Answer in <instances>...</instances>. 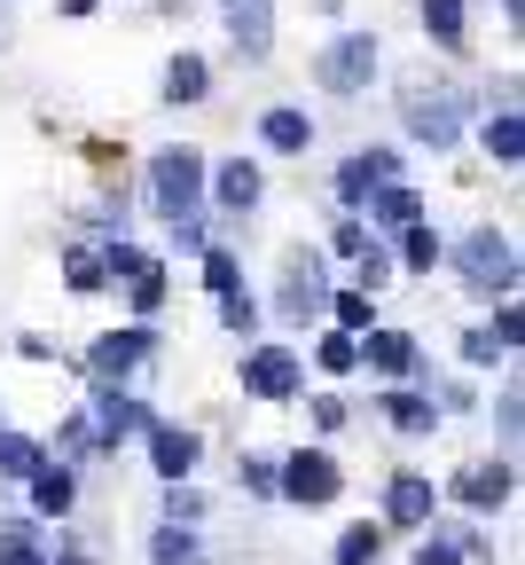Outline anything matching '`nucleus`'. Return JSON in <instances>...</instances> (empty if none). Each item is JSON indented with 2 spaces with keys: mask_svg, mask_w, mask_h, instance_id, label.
<instances>
[{
  "mask_svg": "<svg viewBox=\"0 0 525 565\" xmlns=\"http://www.w3.org/2000/svg\"><path fill=\"white\" fill-rule=\"evenodd\" d=\"M149 204H158L165 221H189V212L204 204V158H196V150L149 158Z\"/></svg>",
  "mask_w": 525,
  "mask_h": 565,
  "instance_id": "obj_1",
  "label": "nucleus"
},
{
  "mask_svg": "<svg viewBox=\"0 0 525 565\" xmlns=\"http://www.w3.org/2000/svg\"><path fill=\"white\" fill-rule=\"evenodd\" d=\"M400 118H408V134L424 141V150H447V141L463 134V95L456 87H408L400 95Z\"/></svg>",
  "mask_w": 525,
  "mask_h": 565,
  "instance_id": "obj_2",
  "label": "nucleus"
},
{
  "mask_svg": "<svg viewBox=\"0 0 525 565\" xmlns=\"http://www.w3.org/2000/svg\"><path fill=\"white\" fill-rule=\"evenodd\" d=\"M338 487H345V471L322 448H298V456L275 463V494H282V503H330Z\"/></svg>",
  "mask_w": 525,
  "mask_h": 565,
  "instance_id": "obj_3",
  "label": "nucleus"
},
{
  "mask_svg": "<svg viewBox=\"0 0 525 565\" xmlns=\"http://www.w3.org/2000/svg\"><path fill=\"white\" fill-rule=\"evenodd\" d=\"M463 275L479 282V291H510V282H517V244L510 236H494V228H479V236H463Z\"/></svg>",
  "mask_w": 525,
  "mask_h": 565,
  "instance_id": "obj_4",
  "label": "nucleus"
},
{
  "mask_svg": "<svg viewBox=\"0 0 525 565\" xmlns=\"http://www.w3.org/2000/svg\"><path fill=\"white\" fill-rule=\"evenodd\" d=\"M298 385H307V370H298V353H282V345H259L244 362V393L251 401H290Z\"/></svg>",
  "mask_w": 525,
  "mask_h": 565,
  "instance_id": "obj_5",
  "label": "nucleus"
},
{
  "mask_svg": "<svg viewBox=\"0 0 525 565\" xmlns=\"http://www.w3.org/2000/svg\"><path fill=\"white\" fill-rule=\"evenodd\" d=\"M322 87H338V95H353V87H368V79H377V40H368V32H353V40H338L322 63Z\"/></svg>",
  "mask_w": 525,
  "mask_h": 565,
  "instance_id": "obj_6",
  "label": "nucleus"
},
{
  "mask_svg": "<svg viewBox=\"0 0 525 565\" xmlns=\"http://www.w3.org/2000/svg\"><path fill=\"white\" fill-rule=\"evenodd\" d=\"M385 519H393V526H431V519H439V487H431L424 471H393V479H385Z\"/></svg>",
  "mask_w": 525,
  "mask_h": 565,
  "instance_id": "obj_7",
  "label": "nucleus"
},
{
  "mask_svg": "<svg viewBox=\"0 0 525 565\" xmlns=\"http://www.w3.org/2000/svg\"><path fill=\"white\" fill-rule=\"evenodd\" d=\"M87 424H95V448H118L126 433H149V408H141V401H126L118 385H103V393H95V408H87Z\"/></svg>",
  "mask_w": 525,
  "mask_h": 565,
  "instance_id": "obj_8",
  "label": "nucleus"
},
{
  "mask_svg": "<svg viewBox=\"0 0 525 565\" xmlns=\"http://www.w3.org/2000/svg\"><path fill=\"white\" fill-rule=\"evenodd\" d=\"M196 456H204V440L196 433H181V424H149V463H158V479L173 487V479H189L196 471Z\"/></svg>",
  "mask_w": 525,
  "mask_h": 565,
  "instance_id": "obj_9",
  "label": "nucleus"
},
{
  "mask_svg": "<svg viewBox=\"0 0 525 565\" xmlns=\"http://www.w3.org/2000/svg\"><path fill=\"white\" fill-rule=\"evenodd\" d=\"M517 494V471L510 463H471L463 479H456V503H471V511H502Z\"/></svg>",
  "mask_w": 525,
  "mask_h": 565,
  "instance_id": "obj_10",
  "label": "nucleus"
},
{
  "mask_svg": "<svg viewBox=\"0 0 525 565\" xmlns=\"http://www.w3.org/2000/svg\"><path fill=\"white\" fill-rule=\"evenodd\" d=\"M228 32H236L244 55H267V40H275V0H228Z\"/></svg>",
  "mask_w": 525,
  "mask_h": 565,
  "instance_id": "obj_11",
  "label": "nucleus"
},
{
  "mask_svg": "<svg viewBox=\"0 0 525 565\" xmlns=\"http://www.w3.org/2000/svg\"><path fill=\"white\" fill-rule=\"evenodd\" d=\"M361 353H368V370H385V377L416 370V338L408 330H361Z\"/></svg>",
  "mask_w": 525,
  "mask_h": 565,
  "instance_id": "obj_12",
  "label": "nucleus"
},
{
  "mask_svg": "<svg viewBox=\"0 0 525 565\" xmlns=\"http://www.w3.org/2000/svg\"><path fill=\"white\" fill-rule=\"evenodd\" d=\"M141 353H149V330H110V338H95V377H126Z\"/></svg>",
  "mask_w": 525,
  "mask_h": 565,
  "instance_id": "obj_13",
  "label": "nucleus"
},
{
  "mask_svg": "<svg viewBox=\"0 0 525 565\" xmlns=\"http://www.w3.org/2000/svg\"><path fill=\"white\" fill-rule=\"evenodd\" d=\"M24 487H32V503H40V511H47V519H63V511H71V503H79V479H71V471H63V463H40V471H32V479H24Z\"/></svg>",
  "mask_w": 525,
  "mask_h": 565,
  "instance_id": "obj_14",
  "label": "nucleus"
},
{
  "mask_svg": "<svg viewBox=\"0 0 525 565\" xmlns=\"http://www.w3.org/2000/svg\"><path fill=\"white\" fill-rule=\"evenodd\" d=\"M282 307H290V315H314V307H330V291H322L314 259H290V275H282Z\"/></svg>",
  "mask_w": 525,
  "mask_h": 565,
  "instance_id": "obj_15",
  "label": "nucleus"
},
{
  "mask_svg": "<svg viewBox=\"0 0 525 565\" xmlns=\"http://www.w3.org/2000/svg\"><path fill=\"white\" fill-rule=\"evenodd\" d=\"M259 141H267V150H307V141H314V118H307V110H267V118H259Z\"/></svg>",
  "mask_w": 525,
  "mask_h": 565,
  "instance_id": "obj_16",
  "label": "nucleus"
},
{
  "mask_svg": "<svg viewBox=\"0 0 525 565\" xmlns=\"http://www.w3.org/2000/svg\"><path fill=\"white\" fill-rule=\"evenodd\" d=\"M393 173H400V166H393V150H368V158H353V166L338 173V189H345V196H368V189H385Z\"/></svg>",
  "mask_w": 525,
  "mask_h": 565,
  "instance_id": "obj_17",
  "label": "nucleus"
},
{
  "mask_svg": "<svg viewBox=\"0 0 525 565\" xmlns=\"http://www.w3.org/2000/svg\"><path fill=\"white\" fill-rule=\"evenodd\" d=\"M212 189H219V204H228V212H251L267 181H259V166H244V158H236V166H219V181H212Z\"/></svg>",
  "mask_w": 525,
  "mask_h": 565,
  "instance_id": "obj_18",
  "label": "nucleus"
},
{
  "mask_svg": "<svg viewBox=\"0 0 525 565\" xmlns=\"http://www.w3.org/2000/svg\"><path fill=\"white\" fill-rule=\"evenodd\" d=\"M510 345H517V315L502 307L486 330H471V338H463V362H494V353H510Z\"/></svg>",
  "mask_w": 525,
  "mask_h": 565,
  "instance_id": "obj_19",
  "label": "nucleus"
},
{
  "mask_svg": "<svg viewBox=\"0 0 525 565\" xmlns=\"http://www.w3.org/2000/svg\"><path fill=\"white\" fill-rule=\"evenodd\" d=\"M368 196H377V221H385V228H408V221H424V196H416V189H400V181L368 189Z\"/></svg>",
  "mask_w": 525,
  "mask_h": 565,
  "instance_id": "obj_20",
  "label": "nucleus"
},
{
  "mask_svg": "<svg viewBox=\"0 0 525 565\" xmlns=\"http://www.w3.org/2000/svg\"><path fill=\"white\" fill-rule=\"evenodd\" d=\"M204 87H212V71H204L196 55H173V71H165V103H204Z\"/></svg>",
  "mask_w": 525,
  "mask_h": 565,
  "instance_id": "obj_21",
  "label": "nucleus"
},
{
  "mask_svg": "<svg viewBox=\"0 0 525 565\" xmlns=\"http://www.w3.org/2000/svg\"><path fill=\"white\" fill-rule=\"evenodd\" d=\"M47 463V448L40 440H24V433H0V479H32Z\"/></svg>",
  "mask_w": 525,
  "mask_h": 565,
  "instance_id": "obj_22",
  "label": "nucleus"
},
{
  "mask_svg": "<svg viewBox=\"0 0 525 565\" xmlns=\"http://www.w3.org/2000/svg\"><path fill=\"white\" fill-rule=\"evenodd\" d=\"M377 557H385V526H368V519H361V526L338 534V565H377Z\"/></svg>",
  "mask_w": 525,
  "mask_h": 565,
  "instance_id": "obj_23",
  "label": "nucleus"
},
{
  "mask_svg": "<svg viewBox=\"0 0 525 565\" xmlns=\"http://www.w3.org/2000/svg\"><path fill=\"white\" fill-rule=\"evenodd\" d=\"M424 32L439 47H463V0H424Z\"/></svg>",
  "mask_w": 525,
  "mask_h": 565,
  "instance_id": "obj_24",
  "label": "nucleus"
},
{
  "mask_svg": "<svg viewBox=\"0 0 525 565\" xmlns=\"http://www.w3.org/2000/svg\"><path fill=\"white\" fill-rule=\"evenodd\" d=\"M385 416L400 424V433H431V424H439V408L424 393H385Z\"/></svg>",
  "mask_w": 525,
  "mask_h": 565,
  "instance_id": "obj_25",
  "label": "nucleus"
},
{
  "mask_svg": "<svg viewBox=\"0 0 525 565\" xmlns=\"http://www.w3.org/2000/svg\"><path fill=\"white\" fill-rule=\"evenodd\" d=\"M149 557H158V565H204V557H196V526H158Z\"/></svg>",
  "mask_w": 525,
  "mask_h": 565,
  "instance_id": "obj_26",
  "label": "nucleus"
},
{
  "mask_svg": "<svg viewBox=\"0 0 525 565\" xmlns=\"http://www.w3.org/2000/svg\"><path fill=\"white\" fill-rule=\"evenodd\" d=\"M486 150H494L502 166H517V158H525V118H517V110H502V118L486 126Z\"/></svg>",
  "mask_w": 525,
  "mask_h": 565,
  "instance_id": "obj_27",
  "label": "nucleus"
},
{
  "mask_svg": "<svg viewBox=\"0 0 525 565\" xmlns=\"http://www.w3.org/2000/svg\"><path fill=\"white\" fill-rule=\"evenodd\" d=\"M314 362H322L330 377H345V370L361 362V338H353V330H338V338H322V353H314Z\"/></svg>",
  "mask_w": 525,
  "mask_h": 565,
  "instance_id": "obj_28",
  "label": "nucleus"
},
{
  "mask_svg": "<svg viewBox=\"0 0 525 565\" xmlns=\"http://www.w3.org/2000/svg\"><path fill=\"white\" fill-rule=\"evenodd\" d=\"M0 565H47V550L32 542V526H9V534H0Z\"/></svg>",
  "mask_w": 525,
  "mask_h": 565,
  "instance_id": "obj_29",
  "label": "nucleus"
},
{
  "mask_svg": "<svg viewBox=\"0 0 525 565\" xmlns=\"http://www.w3.org/2000/svg\"><path fill=\"white\" fill-rule=\"evenodd\" d=\"M63 282H71V291H103L110 275H103V259H95V252H71V259H63Z\"/></svg>",
  "mask_w": 525,
  "mask_h": 565,
  "instance_id": "obj_30",
  "label": "nucleus"
},
{
  "mask_svg": "<svg viewBox=\"0 0 525 565\" xmlns=\"http://www.w3.org/2000/svg\"><path fill=\"white\" fill-rule=\"evenodd\" d=\"M400 259H408V267H439V236H431L424 221H408V236H400Z\"/></svg>",
  "mask_w": 525,
  "mask_h": 565,
  "instance_id": "obj_31",
  "label": "nucleus"
},
{
  "mask_svg": "<svg viewBox=\"0 0 525 565\" xmlns=\"http://www.w3.org/2000/svg\"><path fill=\"white\" fill-rule=\"evenodd\" d=\"M55 456H95V424H87V416H71L63 433H55Z\"/></svg>",
  "mask_w": 525,
  "mask_h": 565,
  "instance_id": "obj_32",
  "label": "nucleus"
},
{
  "mask_svg": "<svg viewBox=\"0 0 525 565\" xmlns=\"http://www.w3.org/2000/svg\"><path fill=\"white\" fill-rule=\"evenodd\" d=\"M330 315H338L345 330H377V315H368V291H345V299H330Z\"/></svg>",
  "mask_w": 525,
  "mask_h": 565,
  "instance_id": "obj_33",
  "label": "nucleus"
},
{
  "mask_svg": "<svg viewBox=\"0 0 525 565\" xmlns=\"http://www.w3.org/2000/svg\"><path fill=\"white\" fill-rule=\"evenodd\" d=\"M353 259H361V291H377V282L393 275V252H385V244H361Z\"/></svg>",
  "mask_w": 525,
  "mask_h": 565,
  "instance_id": "obj_34",
  "label": "nucleus"
},
{
  "mask_svg": "<svg viewBox=\"0 0 525 565\" xmlns=\"http://www.w3.org/2000/svg\"><path fill=\"white\" fill-rule=\"evenodd\" d=\"M141 267H158V259H149V252H133V244H110V252H103V275H126V282H133Z\"/></svg>",
  "mask_w": 525,
  "mask_h": 565,
  "instance_id": "obj_35",
  "label": "nucleus"
},
{
  "mask_svg": "<svg viewBox=\"0 0 525 565\" xmlns=\"http://www.w3.org/2000/svg\"><path fill=\"white\" fill-rule=\"evenodd\" d=\"M196 519H204V503H196V494L173 479V494H165V526H196Z\"/></svg>",
  "mask_w": 525,
  "mask_h": 565,
  "instance_id": "obj_36",
  "label": "nucleus"
},
{
  "mask_svg": "<svg viewBox=\"0 0 525 565\" xmlns=\"http://www.w3.org/2000/svg\"><path fill=\"white\" fill-rule=\"evenodd\" d=\"M204 282L228 299V291H236V259H228V252H204Z\"/></svg>",
  "mask_w": 525,
  "mask_h": 565,
  "instance_id": "obj_37",
  "label": "nucleus"
},
{
  "mask_svg": "<svg viewBox=\"0 0 525 565\" xmlns=\"http://www.w3.org/2000/svg\"><path fill=\"white\" fill-rule=\"evenodd\" d=\"M158 299H165V267H141V275H133V307L149 315V307H158Z\"/></svg>",
  "mask_w": 525,
  "mask_h": 565,
  "instance_id": "obj_38",
  "label": "nucleus"
},
{
  "mask_svg": "<svg viewBox=\"0 0 525 565\" xmlns=\"http://www.w3.org/2000/svg\"><path fill=\"white\" fill-rule=\"evenodd\" d=\"M236 479H244V494H275V463H267V456H244Z\"/></svg>",
  "mask_w": 525,
  "mask_h": 565,
  "instance_id": "obj_39",
  "label": "nucleus"
},
{
  "mask_svg": "<svg viewBox=\"0 0 525 565\" xmlns=\"http://www.w3.org/2000/svg\"><path fill=\"white\" fill-rule=\"evenodd\" d=\"M416 565H463V550L447 534H431V542H416Z\"/></svg>",
  "mask_w": 525,
  "mask_h": 565,
  "instance_id": "obj_40",
  "label": "nucleus"
},
{
  "mask_svg": "<svg viewBox=\"0 0 525 565\" xmlns=\"http://www.w3.org/2000/svg\"><path fill=\"white\" fill-rule=\"evenodd\" d=\"M314 424H322V433H338V424H345V401H330V393H322V401H314Z\"/></svg>",
  "mask_w": 525,
  "mask_h": 565,
  "instance_id": "obj_41",
  "label": "nucleus"
},
{
  "mask_svg": "<svg viewBox=\"0 0 525 565\" xmlns=\"http://www.w3.org/2000/svg\"><path fill=\"white\" fill-rule=\"evenodd\" d=\"M47 565H95V557H87V550H63V557H47Z\"/></svg>",
  "mask_w": 525,
  "mask_h": 565,
  "instance_id": "obj_42",
  "label": "nucleus"
}]
</instances>
